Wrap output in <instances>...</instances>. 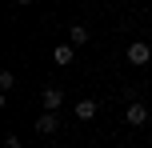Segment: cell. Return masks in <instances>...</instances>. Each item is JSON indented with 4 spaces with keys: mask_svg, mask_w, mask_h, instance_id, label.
<instances>
[{
    "mask_svg": "<svg viewBox=\"0 0 152 148\" xmlns=\"http://www.w3.org/2000/svg\"><path fill=\"white\" fill-rule=\"evenodd\" d=\"M124 56H128L132 68H144V64H152V44H144V40H132Z\"/></svg>",
    "mask_w": 152,
    "mask_h": 148,
    "instance_id": "obj_1",
    "label": "cell"
},
{
    "mask_svg": "<svg viewBox=\"0 0 152 148\" xmlns=\"http://www.w3.org/2000/svg\"><path fill=\"white\" fill-rule=\"evenodd\" d=\"M124 120H128L132 128H140L148 120V104H140V100H128V108H124Z\"/></svg>",
    "mask_w": 152,
    "mask_h": 148,
    "instance_id": "obj_2",
    "label": "cell"
},
{
    "mask_svg": "<svg viewBox=\"0 0 152 148\" xmlns=\"http://www.w3.org/2000/svg\"><path fill=\"white\" fill-rule=\"evenodd\" d=\"M56 128H60V112H48V108H44L40 120H36V132H40V136H52Z\"/></svg>",
    "mask_w": 152,
    "mask_h": 148,
    "instance_id": "obj_3",
    "label": "cell"
},
{
    "mask_svg": "<svg viewBox=\"0 0 152 148\" xmlns=\"http://www.w3.org/2000/svg\"><path fill=\"white\" fill-rule=\"evenodd\" d=\"M52 60L60 64V68H68V64L76 60V44H72V40H68V44H56L52 48Z\"/></svg>",
    "mask_w": 152,
    "mask_h": 148,
    "instance_id": "obj_4",
    "label": "cell"
},
{
    "mask_svg": "<svg viewBox=\"0 0 152 148\" xmlns=\"http://www.w3.org/2000/svg\"><path fill=\"white\" fill-rule=\"evenodd\" d=\"M40 104H44L48 112L64 108V92H60V88H44V92H40Z\"/></svg>",
    "mask_w": 152,
    "mask_h": 148,
    "instance_id": "obj_5",
    "label": "cell"
},
{
    "mask_svg": "<svg viewBox=\"0 0 152 148\" xmlns=\"http://www.w3.org/2000/svg\"><path fill=\"white\" fill-rule=\"evenodd\" d=\"M76 120H92V116H96V112H100V104L96 100H92V96H84V100H76Z\"/></svg>",
    "mask_w": 152,
    "mask_h": 148,
    "instance_id": "obj_6",
    "label": "cell"
},
{
    "mask_svg": "<svg viewBox=\"0 0 152 148\" xmlns=\"http://www.w3.org/2000/svg\"><path fill=\"white\" fill-rule=\"evenodd\" d=\"M68 40H72L76 48H80V44H88V28H84V24H72V28H68Z\"/></svg>",
    "mask_w": 152,
    "mask_h": 148,
    "instance_id": "obj_7",
    "label": "cell"
},
{
    "mask_svg": "<svg viewBox=\"0 0 152 148\" xmlns=\"http://www.w3.org/2000/svg\"><path fill=\"white\" fill-rule=\"evenodd\" d=\"M12 84H16L12 72H0V88H4V92H12Z\"/></svg>",
    "mask_w": 152,
    "mask_h": 148,
    "instance_id": "obj_8",
    "label": "cell"
},
{
    "mask_svg": "<svg viewBox=\"0 0 152 148\" xmlns=\"http://www.w3.org/2000/svg\"><path fill=\"white\" fill-rule=\"evenodd\" d=\"M16 4H32V0H16Z\"/></svg>",
    "mask_w": 152,
    "mask_h": 148,
    "instance_id": "obj_9",
    "label": "cell"
}]
</instances>
